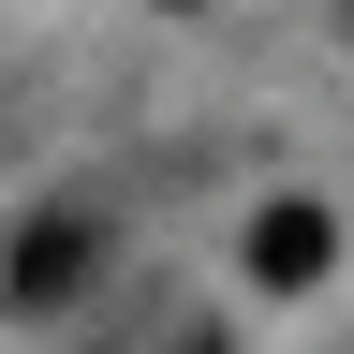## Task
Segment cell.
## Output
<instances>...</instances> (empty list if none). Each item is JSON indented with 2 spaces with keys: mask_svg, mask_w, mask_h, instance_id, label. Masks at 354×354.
<instances>
[{
  "mask_svg": "<svg viewBox=\"0 0 354 354\" xmlns=\"http://www.w3.org/2000/svg\"><path fill=\"white\" fill-rule=\"evenodd\" d=\"M88 266H104V221H88V207H44L15 236V266H0V295H15V310H59V295H88Z\"/></svg>",
  "mask_w": 354,
  "mask_h": 354,
  "instance_id": "obj_2",
  "label": "cell"
},
{
  "mask_svg": "<svg viewBox=\"0 0 354 354\" xmlns=\"http://www.w3.org/2000/svg\"><path fill=\"white\" fill-rule=\"evenodd\" d=\"M162 15H207V0H162Z\"/></svg>",
  "mask_w": 354,
  "mask_h": 354,
  "instance_id": "obj_3",
  "label": "cell"
},
{
  "mask_svg": "<svg viewBox=\"0 0 354 354\" xmlns=\"http://www.w3.org/2000/svg\"><path fill=\"white\" fill-rule=\"evenodd\" d=\"M339 30H354V0H339Z\"/></svg>",
  "mask_w": 354,
  "mask_h": 354,
  "instance_id": "obj_4",
  "label": "cell"
},
{
  "mask_svg": "<svg viewBox=\"0 0 354 354\" xmlns=\"http://www.w3.org/2000/svg\"><path fill=\"white\" fill-rule=\"evenodd\" d=\"M325 266H339V221L310 207V192H266V207H251V236H236V281H266V295H310Z\"/></svg>",
  "mask_w": 354,
  "mask_h": 354,
  "instance_id": "obj_1",
  "label": "cell"
}]
</instances>
